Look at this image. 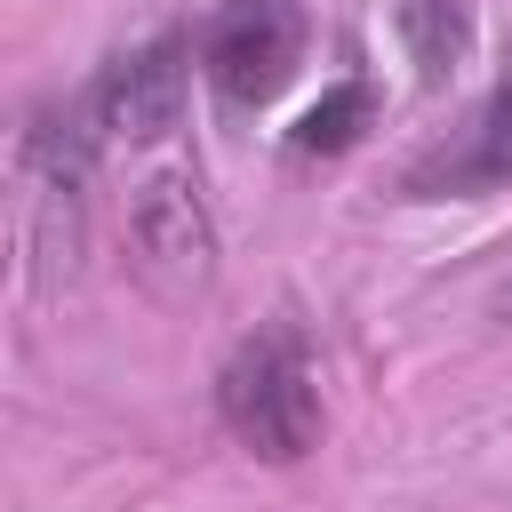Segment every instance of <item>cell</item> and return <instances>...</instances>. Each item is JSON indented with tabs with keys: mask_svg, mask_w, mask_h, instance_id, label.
Masks as SVG:
<instances>
[{
	"mask_svg": "<svg viewBox=\"0 0 512 512\" xmlns=\"http://www.w3.org/2000/svg\"><path fill=\"white\" fill-rule=\"evenodd\" d=\"M216 408L232 424L240 448L272 456V464H296L304 448H320V384H312V344L296 320H272L256 328L224 376H216Z\"/></svg>",
	"mask_w": 512,
	"mask_h": 512,
	"instance_id": "cell-1",
	"label": "cell"
},
{
	"mask_svg": "<svg viewBox=\"0 0 512 512\" xmlns=\"http://www.w3.org/2000/svg\"><path fill=\"white\" fill-rule=\"evenodd\" d=\"M296 56H304V0H224L208 16V32H200L208 80L240 112L264 104V96H280L288 72H296Z\"/></svg>",
	"mask_w": 512,
	"mask_h": 512,
	"instance_id": "cell-2",
	"label": "cell"
},
{
	"mask_svg": "<svg viewBox=\"0 0 512 512\" xmlns=\"http://www.w3.org/2000/svg\"><path fill=\"white\" fill-rule=\"evenodd\" d=\"M184 80H192L184 40H144V48H128V56H112L104 80L88 88L96 128H104V136H128V144L168 136L176 112H184Z\"/></svg>",
	"mask_w": 512,
	"mask_h": 512,
	"instance_id": "cell-3",
	"label": "cell"
},
{
	"mask_svg": "<svg viewBox=\"0 0 512 512\" xmlns=\"http://www.w3.org/2000/svg\"><path fill=\"white\" fill-rule=\"evenodd\" d=\"M496 184H512V72L480 96V112L448 144H432L400 176L408 200H472V192H496Z\"/></svg>",
	"mask_w": 512,
	"mask_h": 512,
	"instance_id": "cell-4",
	"label": "cell"
},
{
	"mask_svg": "<svg viewBox=\"0 0 512 512\" xmlns=\"http://www.w3.org/2000/svg\"><path fill=\"white\" fill-rule=\"evenodd\" d=\"M136 240H144V256L160 264V272H176V280H208V224H200V200H192V184L184 176H160V184H144V200H136Z\"/></svg>",
	"mask_w": 512,
	"mask_h": 512,
	"instance_id": "cell-5",
	"label": "cell"
},
{
	"mask_svg": "<svg viewBox=\"0 0 512 512\" xmlns=\"http://www.w3.org/2000/svg\"><path fill=\"white\" fill-rule=\"evenodd\" d=\"M400 40L416 56V80L440 88L472 48V0H400Z\"/></svg>",
	"mask_w": 512,
	"mask_h": 512,
	"instance_id": "cell-6",
	"label": "cell"
},
{
	"mask_svg": "<svg viewBox=\"0 0 512 512\" xmlns=\"http://www.w3.org/2000/svg\"><path fill=\"white\" fill-rule=\"evenodd\" d=\"M360 120H368V88H336L328 104H312V112H304L296 152H344V144L360 136Z\"/></svg>",
	"mask_w": 512,
	"mask_h": 512,
	"instance_id": "cell-7",
	"label": "cell"
},
{
	"mask_svg": "<svg viewBox=\"0 0 512 512\" xmlns=\"http://www.w3.org/2000/svg\"><path fill=\"white\" fill-rule=\"evenodd\" d=\"M496 312H504V320H512V280H504V288H496Z\"/></svg>",
	"mask_w": 512,
	"mask_h": 512,
	"instance_id": "cell-8",
	"label": "cell"
}]
</instances>
